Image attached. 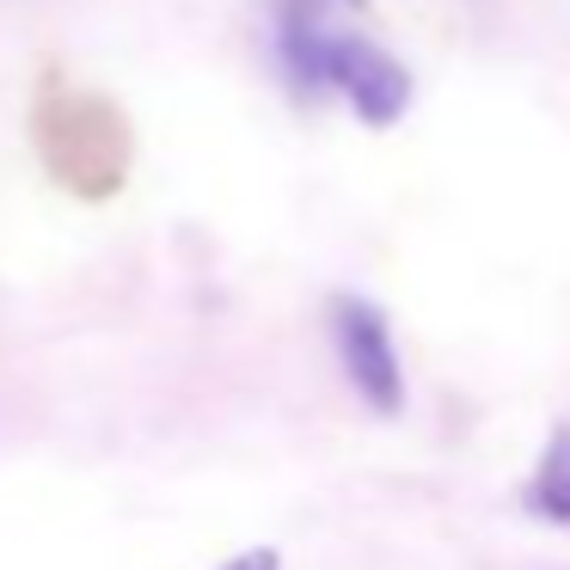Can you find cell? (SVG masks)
<instances>
[{
    "instance_id": "3957f363",
    "label": "cell",
    "mask_w": 570,
    "mask_h": 570,
    "mask_svg": "<svg viewBox=\"0 0 570 570\" xmlns=\"http://www.w3.org/2000/svg\"><path fill=\"white\" fill-rule=\"evenodd\" d=\"M332 92H344V105L362 117L368 129H393L411 111V75L405 62L381 50L368 38H332Z\"/></svg>"
},
{
    "instance_id": "52a82bcc",
    "label": "cell",
    "mask_w": 570,
    "mask_h": 570,
    "mask_svg": "<svg viewBox=\"0 0 570 570\" xmlns=\"http://www.w3.org/2000/svg\"><path fill=\"white\" fill-rule=\"evenodd\" d=\"M344 7H368V0H344Z\"/></svg>"
},
{
    "instance_id": "5b68a950",
    "label": "cell",
    "mask_w": 570,
    "mask_h": 570,
    "mask_svg": "<svg viewBox=\"0 0 570 570\" xmlns=\"http://www.w3.org/2000/svg\"><path fill=\"white\" fill-rule=\"evenodd\" d=\"M528 509L552 528H570V423H558L546 435V454H540V472L528 484Z\"/></svg>"
},
{
    "instance_id": "277c9868",
    "label": "cell",
    "mask_w": 570,
    "mask_h": 570,
    "mask_svg": "<svg viewBox=\"0 0 570 570\" xmlns=\"http://www.w3.org/2000/svg\"><path fill=\"white\" fill-rule=\"evenodd\" d=\"M332 38L337 31H325L313 0H283V7H276V62H283L288 87H295L301 99L332 92Z\"/></svg>"
},
{
    "instance_id": "8992f818",
    "label": "cell",
    "mask_w": 570,
    "mask_h": 570,
    "mask_svg": "<svg viewBox=\"0 0 570 570\" xmlns=\"http://www.w3.org/2000/svg\"><path fill=\"white\" fill-rule=\"evenodd\" d=\"M215 570H283V552H276V546H246V552H234Z\"/></svg>"
},
{
    "instance_id": "6da1fadb",
    "label": "cell",
    "mask_w": 570,
    "mask_h": 570,
    "mask_svg": "<svg viewBox=\"0 0 570 570\" xmlns=\"http://www.w3.org/2000/svg\"><path fill=\"white\" fill-rule=\"evenodd\" d=\"M31 148H38L50 185L80 203H111L136 166V129L124 105L92 87H75L62 68H43L31 92Z\"/></svg>"
},
{
    "instance_id": "7a4b0ae2",
    "label": "cell",
    "mask_w": 570,
    "mask_h": 570,
    "mask_svg": "<svg viewBox=\"0 0 570 570\" xmlns=\"http://www.w3.org/2000/svg\"><path fill=\"white\" fill-rule=\"evenodd\" d=\"M332 344L344 362V381L356 386V399L374 417H399L405 411V368H399V344L393 325L374 301L362 295H337L332 301Z\"/></svg>"
}]
</instances>
